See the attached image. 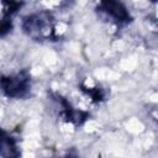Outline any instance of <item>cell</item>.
I'll list each match as a JSON object with an SVG mask.
<instances>
[{
  "instance_id": "cell-1",
  "label": "cell",
  "mask_w": 158,
  "mask_h": 158,
  "mask_svg": "<svg viewBox=\"0 0 158 158\" xmlns=\"http://www.w3.org/2000/svg\"><path fill=\"white\" fill-rule=\"evenodd\" d=\"M31 86L30 75L27 72H21L15 75L1 78V89L2 93L9 98H23Z\"/></svg>"
},
{
  "instance_id": "cell-2",
  "label": "cell",
  "mask_w": 158,
  "mask_h": 158,
  "mask_svg": "<svg viewBox=\"0 0 158 158\" xmlns=\"http://www.w3.org/2000/svg\"><path fill=\"white\" fill-rule=\"evenodd\" d=\"M99 7L101 11L111 16L117 22L126 23L131 21V16L121 0H100Z\"/></svg>"
},
{
  "instance_id": "cell-3",
  "label": "cell",
  "mask_w": 158,
  "mask_h": 158,
  "mask_svg": "<svg viewBox=\"0 0 158 158\" xmlns=\"http://www.w3.org/2000/svg\"><path fill=\"white\" fill-rule=\"evenodd\" d=\"M22 2L19 0H2V15L6 17L7 15H12L21 7Z\"/></svg>"
},
{
  "instance_id": "cell-4",
  "label": "cell",
  "mask_w": 158,
  "mask_h": 158,
  "mask_svg": "<svg viewBox=\"0 0 158 158\" xmlns=\"http://www.w3.org/2000/svg\"><path fill=\"white\" fill-rule=\"evenodd\" d=\"M152 1H157V0H152Z\"/></svg>"
}]
</instances>
